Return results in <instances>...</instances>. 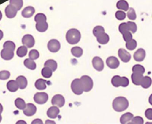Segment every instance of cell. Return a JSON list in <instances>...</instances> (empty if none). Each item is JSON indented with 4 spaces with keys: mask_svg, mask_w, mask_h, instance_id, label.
I'll use <instances>...</instances> for the list:
<instances>
[{
    "mask_svg": "<svg viewBox=\"0 0 152 124\" xmlns=\"http://www.w3.org/2000/svg\"><path fill=\"white\" fill-rule=\"evenodd\" d=\"M47 80L43 79H39L36 80L35 83V86L36 89L39 90H43L47 88L46 85Z\"/></svg>",
    "mask_w": 152,
    "mask_h": 124,
    "instance_id": "cell-25",
    "label": "cell"
},
{
    "mask_svg": "<svg viewBox=\"0 0 152 124\" xmlns=\"http://www.w3.org/2000/svg\"><path fill=\"white\" fill-rule=\"evenodd\" d=\"M105 32L104 28L102 26H97L94 27L93 30V34L94 36L97 37L102 32Z\"/></svg>",
    "mask_w": 152,
    "mask_h": 124,
    "instance_id": "cell-39",
    "label": "cell"
},
{
    "mask_svg": "<svg viewBox=\"0 0 152 124\" xmlns=\"http://www.w3.org/2000/svg\"><path fill=\"white\" fill-rule=\"evenodd\" d=\"M10 76V73L7 70L0 71V80H6L9 79Z\"/></svg>",
    "mask_w": 152,
    "mask_h": 124,
    "instance_id": "cell-45",
    "label": "cell"
},
{
    "mask_svg": "<svg viewBox=\"0 0 152 124\" xmlns=\"http://www.w3.org/2000/svg\"><path fill=\"white\" fill-rule=\"evenodd\" d=\"M96 38L98 42L102 45L107 44L109 41V36L105 32H102L100 35H98Z\"/></svg>",
    "mask_w": 152,
    "mask_h": 124,
    "instance_id": "cell-20",
    "label": "cell"
},
{
    "mask_svg": "<svg viewBox=\"0 0 152 124\" xmlns=\"http://www.w3.org/2000/svg\"><path fill=\"white\" fill-rule=\"evenodd\" d=\"M65 98L61 94H56L53 97L51 100L52 104L56 105L58 107H62L65 104Z\"/></svg>",
    "mask_w": 152,
    "mask_h": 124,
    "instance_id": "cell-10",
    "label": "cell"
},
{
    "mask_svg": "<svg viewBox=\"0 0 152 124\" xmlns=\"http://www.w3.org/2000/svg\"><path fill=\"white\" fill-rule=\"evenodd\" d=\"M118 54L121 61L124 63H128L131 59V55L130 53L124 49L121 48L119 49Z\"/></svg>",
    "mask_w": 152,
    "mask_h": 124,
    "instance_id": "cell-12",
    "label": "cell"
},
{
    "mask_svg": "<svg viewBox=\"0 0 152 124\" xmlns=\"http://www.w3.org/2000/svg\"><path fill=\"white\" fill-rule=\"evenodd\" d=\"M2 17H3V15H2L1 12L0 11V21H1V18H2Z\"/></svg>",
    "mask_w": 152,
    "mask_h": 124,
    "instance_id": "cell-54",
    "label": "cell"
},
{
    "mask_svg": "<svg viewBox=\"0 0 152 124\" xmlns=\"http://www.w3.org/2000/svg\"><path fill=\"white\" fill-rule=\"evenodd\" d=\"M15 104L17 108L20 110H24L26 107V103L23 99L21 98H18L15 100Z\"/></svg>",
    "mask_w": 152,
    "mask_h": 124,
    "instance_id": "cell-33",
    "label": "cell"
},
{
    "mask_svg": "<svg viewBox=\"0 0 152 124\" xmlns=\"http://www.w3.org/2000/svg\"><path fill=\"white\" fill-rule=\"evenodd\" d=\"M81 38V35L80 31L76 29H71L66 33V40L71 45H75L78 43L80 41Z\"/></svg>",
    "mask_w": 152,
    "mask_h": 124,
    "instance_id": "cell-2",
    "label": "cell"
},
{
    "mask_svg": "<svg viewBox=\"0 0 152 124\" xmlns=\"http://www.w3.org/2000/svg\"><path fill=\"white\" fill-rule=\"evenodd\" d=\"M145 115L146 117L149 120H152V108H148L146 110L145 112Z\"/></svg>",
    "mask_w": 152,
    "mask_h": 124,
    "instance_id": "cell-48",
    "label": "cell"
},
{
    "mask_svg": "<svg viewBox=\"0 0 152 124\" xmlns=\"http://www.w3.org/2000/svg\"><path fill=\"white\" fill-rule=\"evenodd\" d=\"M71 52L72 55L77 58L81 57L83 53V50L80 46H74L71 49Z\"/></svg>",
    "mask_w": 152,
    "mask_h": 124,
    "instance_id": "cell-27",
    "label": "cell"
},
{
    "mask_svg": "<svg viewBox=\"0 0 152 124\" xmlns=\"http://www.w3.org/2000/svg\"><path fill=\"white\" fill-rule=\"evenodd\" d=\"M19 123H20V124H26V122L24 121L23 120H20V121H18V122H17V124H19Z\"/></svg>",
    "mask_w": 152,
    "mask_h": 124,
    "instance_id": "cell-52",
    "label": "cell"
},
{
    "mask_svg": "<svg viewBox=\"0 0 152 124\" xmlns=\"http://www.w3.org/2000/svg\"><path fill=\"white\" fill-rule=\"evenodd\" d=\"M127 16L128 18L130 20L134 21L136 19L137 16L135 11L133 8L131 7L129 9V11L127 13Z\"/></svg>",
    "mask_w": 152,
    "mask_h": 124,
    "instance_id": "cell-40",
    "label": "cell"
},
{
    "mask_svg": "<svg viewBox=\"0 0 152 124\" xmlns=\"http://www.w3.org/2000/svg\"><path fill=\"white\" fill-rule=\"evenodd\" d=\"M35 12V8L34 7L28 6L25 8L24 9L22 10L21 14L24 18H30L34 15Z\"/></svg>",
    "mask_w": 152,
    "mask_h": 124,
    "instance_id": "cell-18",
    "label": "cell"
},
{
    "mask_svg": "<svg viewBox=\"0 0 152 124\" xmlns=\"http://www.w3.org/2000/svg\"><path fill=\"white\" fill-rule=\"evenodd\" d=\"M2 120V117H1V114H0V122Z\"/></svg>",
    "mask_w": 152,
    "mask_h": 124,
    "instance_id": "cell-55",
    "label": "cell"
},
{
    "mask_svg": "<svg viewBox=\"0 0 152 124\" xmlns=\"http://www.w3.org/2000/svg\"><path fill=\"white\" fill-rule=\"evenodd\" d=\"M34 100L38 104H44L48 101V94L45 92H38L34 94Z\"/></svg>",
    "mask_w": 152,
    "mask_h": 124,
    "instance_id": "cell-6",
    "label": "cell"
},
{
    "mask_svg": "<svg viewBox=\"0 0 152 124\" xmlns=\"http://www.w3.org/2000/svg\"><path fill=\"white\" fill-rule=\"evenodd\" d=\"M10 4L16 8L17 10L19 11L23 5V0H10Z\"/></svg>",
    "mask_w": 152,
    "mask_h": 124,
    "instance_id": "cell-32",
    "label": "cell"
},
{
    "mask_svg": "<svg viewBox=\"0 0 152 124\" xmlns=\"http://www.w3.org/2000/svg\"><path fill=\"white\" fill-rule=\"evenodd\" d=\"M116 7L120 10L127 11L129 9V4L125 0H120L116 4Z\"/></svg>",
    "mask_w": 152,
    "mask_h": 124,
    "instance_id": "cell-26",
    "label": "cell"
},
{
    "mask_svg": "<svg viewBox=\"0 0 152 124\" xmlns=\"http://www.w3.org/2000/svg\"><path fill=\"white\" fill-rule=\"evenodd\" d=\"M37 111L36 106L32 103L26 104V107L23 110V113L25 115L27 116H31L34 115Z\"/></svg>",
    "mask_w": 152,
    "mask_h": 124,
    "instance_id": "cell-13",
    "label": "cell"
},
{
    "mask_svg": "<svg viewBox=\"0 0 152 124\" xmlns=\"http://www.w3.org/2000/svg\"><path fill=\"white\" fill-rule=\"evenodd\" d=\"M132 119V121L131 122H129L128 124H143L144 123V120L143 118L140 116H136L135 117H133Z\"/></svg>",
    "mask_w": 152,
    "mask_h": 124,
    "instance_id": "cell-46",
    "label": "cell"
},
{
    "mask_svg": "<svg viewBox=\"0 0 152 124\" xmlns=\"http://www.w3.org/2000/svg\"><path fill=\"white\" fill-rule=\"evenodd\" d=\"M22 44L28 48H31L35 44V39L32 35H26L23 37L22 39Z\"/></svg>",
    "mask_w": 152,
    "mask_h": 124,
    "instance_id": "cell-8",
    "label": "cell"
},
{
    "mask_svg": "<svg viewBox=\"0 0 152 124\" xmlns=\"http://www.w3.org/2000/svg\"><path fill=\"white\" fill-rule=\"evenodd\" d=\"M16 81L18 83L19 88L20 89H25L27 86V80L23 76H20L18 77L16 79Z\"/></svg>",
    "mask_w": 152,
    "mask_h": 124,
    "instance_id": "cell-21",
    "label": "cell"
},
{
    "mask_svg": "<svg viewBox=\"0 0 152 124\" xmlns=\"http://www.w3.org/2000/svg\"><path fill=\"white\" fill-rule=\"evenodd\" d=\"M80 80L84 91L88 92L91 90L93 87V81L90 77L87 75H84L81 77Z\"/></svg>",
    "mask_w": 152,
    "mask_h": 124,
    "instance_id": "cell-4",
    "label": "cell"
},
{
    "mask_svg": "<svg viewBox=\"0 0 152 124\" xmlns=\"http://www.w3.org/2000/svg\"><path fill=\"white\" fill-rule=\"evenodd\" d=\"M133 72H138L140 73L143 74L145 72V69L143 66L140 65H136L133 66L132 67Z\"/></svg>",
    "mask_w": 152,
    "mask_h": 124,
    "instance_id": "cell-38",
    "label": "cell"
},
{
    "mask_svg": "<svg viewBox=\"0 0 152 124\" xmlns=\"http://www.w3.org/2000/svg\"><path fill=\"white\" fill-rule=\"evenodd\" d=\"M129 102L125 97H117L113 102V108L115 111L122 112L129 107Z\"/></svg>",
    "mask_w": 152,
    "mask_h": 124,
    "instance_id": "cell-1",
    "label": "cell"
},
{
    "mask_svg": "<svg viewBox=\"0 0 152 124\" xmlns=\"http://www.w3.org/2000/svg\"><path fill=\"white\" fill-rule=\"evenodd\" d=\"M128 28L130 32H132L133 34H135L137 30V26L135 22L132 21H128L127 22Z\"/></svg>",
    "mask_w": 152,
    "mask_h": 124,
    "instance_id": "cell-42",
    "label": "cell"
},
{
    "mask_svg": "<svg viewBox=\"0 0 152 124\" xmlns=\"http://www.w3.org/2000/svg\"><path fill=\"white\" fill-rule=\"evenodd\" d=\"M152 84V79L149 76L143 77L140 82V85L145 89L149 88Z\"/></svg>",
    "mask_w": 152,
    "mask_h": 124,
    "instance_id": "cell-23",
    "label": "cell"
},
{
    "mask_svg": "<svg viewBox=\"0 0 152 124\" xmlns=\"http://www.w3.org/2000/svg\"><path fill=\"white\" fill-rule=\"evenodd\" d=\"M45 124H50V123H53V124H56L55 122L54 121H51L49 120H48L45 122Z\"/></svg>",
    "mask_w": 152,
    "mask_h": 124,
    "instance_id": "cell-51",
    "label": "cell"
},
{
    "mask_svg": "<svg viewBox=\"0 0 152 124\" xmlns=\"http://www.w3.org/2000/svg\"><path fill=\"white\" fill-rule=\"evenodd\" d=\"M47 17L43 13H38L34 17V21L36 23L47 21Z\"/></svg>",
    "mask_w": 152,
    "mask_h": 124,
    "instance_id": "cell-36",
    "label": "cell"
},
{
    "mask_svg": "<svg viewBox=\"0 0 152 124\" xmlns=\"http://www.w3.org/2000/svg\"><path fill=\"white\" fill-rule=\"evenodd\" d=\"M36 29L39 32H45L48 30V25L47 21L36 23Z\"/></svg>",
    "mask_w": 152,
    "mask_h": 124,
    "instance_id": "cell-28",
    "label": "cell"
},
{
    "mask_svg": "<svg viewBox=\"0 0 152 124\" xmlns=\"http://www.w3.org/2000/svg\"><path fill=\"white\" fill-rule=\"evenodd\" d=\"M146 52L145 50L142 48H140L134 53L133 57H134V60L136 61L140 62L144 60Z\"/></svg>",
    "mask_w": 152,
    "mask_h": 124,
    "instance_id": "cell-15",
    "label": "cell"
},
{
    "mask_svg": "<svg viewBox=\"0 0 152 124\" xmlns=\"http://www.w3.org/2000/svg\"><path fill=\"white\" fill-rule=\"evenodd\" d=\"M115 16L118 20L123 21L126 18V14L125 12L122 11H117L115 14Z\"/></svg>",
    "mask_w": 152,
    "mask_h": 124,
    "instance_id": "cell-44",
    "label": "cell"
},
{
    "mask_svg": "<svg viewBox=\"0 0 152 124\" xmlns=\"http://www.w3.org/2000/svg\"><path fill=\"white\" fill-rule=\"evenodd\" d=\"M28 55L30 59L34 60L37 59L38 58H39L40 54L37 50L32 49L30 51Z\"/></svg>",
    "mask_w": 152,
    "mask_h": 124,
    "instance_id": "cell-41",
    "label": "cell"
},
{
    "mask_svg": "<svg viewBox=\"0 0 152 124\" xmlns=\"http://www.w3.org/2000/svg\"><path fill=\"white\" fill-rule=\"evenodd\" d=\"M17 9L11 4H9L5 8V15L8 18H13L17 15Z\"/></svg>",
    "mask_w": 152,
    "mask_h": 124,
    "instance_id": "cell-14",
    "label": "cell"
},
{
    "mask_svg": "<svg viewBox=\"0 0 152 124\" xmlns=\"http://www.w3.org/2000/svg\"><path fill=\"white\" fill-rule=\"evenodd\" d=\"M106 64L111 69H116L120 65V62L118 59L115 56H110L106 60Z\"/></svg>",
    "mask_w": 152,
    "mask_h": 124,
    "instance_id": "cell-11",
    "label": "cell"
},
{
    "mask_svg": "<svg viewBox=\"0 0 152 124\" xmlns=\"http://www.w3.org/2000/svg\"><path fill=\"white\" fill-rule=\"evenodd\" d=\"M137 46V43L135 39H131L130 41L126 42V46L129 50H133L135 49Z\"/></svg>",
    "mask_w": 152,
    "mask_h": 124,
    "instance_id": "cell-35",
    "label": "cell"
},
{
    "mask_svg": "<svg viewBox=\"0 0 152 124\" xmlns=\"http://www.w3.org/2000/svg\"><path fill=\"white\" fill-rule=\"evenodd\" d=\"M48 50L52 52H57L61 49V44L57 39H51L48 44Z\"/></svg>",
    "mask_w": 152,
    "mask_h": 124,
    "instance_id": "cell-7",
    "label": "cell"
},
{
    "mask_svg": "<svg viewBox=\"0 0 152 124\" xmlns=\"http://www.w3.org/2000/svg\"><path fill=\"white\" fill-rule=\"evenodd\" d=\"M7 86L8 90L11 92H16L19 88L18 83L16 80H9L7 83Z\"/></svg>",
    "mask_w": 152,
    "mask_h": 124,
    "instance_id": "cell-22",
    "label": "cell"
},
{
    "mask_svg": "<svg viewBox=\"0 0 152 124\" xmlns=\"http://www.w3.org/2000/svg\"><path fill=\"white\" fill-rule=\"evenodd\" d=\"M143 77V74L140 73H133L131 76L133 83L136 85H140V82Z\"/></svg>",
    "mask_w": 152,
    "mask_h": 124,
    "instance_id": "cell-19",
    "label": "cell"
},
{
    "mask_svg": "<svg viewBox=\"0 0 152 124\" xmlns=\"http://www.w3.org/2000/svg\"><path fill=\"white\" fill-rule=\"evenodd\" d=\"M60 112V110L56 106H52L48 108L47 111V115L48 117L52 119H55L58 117Z\"/></svg>",
    "mask_w": 152,
    "mask_h": 124,
    "instance_id": "cell-16",
    "label": "cell"
},
{
    "mask_svg": "<svg viewBox=\"0 0 152 124\" xmlns=\"http://www.w3.org/2000/svg\"><path fill=\"white\" fill-rule=\"evenodd\" d=\"M27 47L24 45L20 46L17 50V55L20 57H24L27 54Z\"/></svg>",
    "mask_w": 152,
    "mask_h": 124,
    "instance_id": "cell-31",
    "label": "cell"
},
{
    "mask_svg": "<svg viewBox=\"0 0 152 124\" xmlns=\"http://www.w3.org/2000/svg\"><path fill=\"white\" fill-rule=\"evenodd\" d=\"M119 31L122 34H123L125 32L129 31L127 23L126 22L121 23L119 26Z\"/></svg>",
    "mask_w": 152,
    "mask_h": 124,
    "instance_id": "cell-43",
    "label": "cell"
},
{
    "mask_svg": "<svg viewBox=\"0 0 152 124\" xmlns=\"http://www.w3.org/2000/svg\"><path fill=\"white\" fill-rule=\"evenodd\" d=\"M31 124H43V122L42 121L41 119H36L34 120L33 121L31 122Z\"/></svg>",
    "mask_w": 152,
    "mask_h": 124,
    "instance_id": "cell-49",
    "label": "cell"
},
{
    "mask_svg": "<svg viewBox=\"0 0 152 124\" xmlns=\"http://www.w3.org/2000/svg\"><path fill=\"white\" fill-rule=\"evenodd\" d=\"M3 111V107L2 105L0 103V114H1Z\"/></svg>",
    "mask_w": 152,
    "mask_h": 124,
    "instance_id": "cell-53",
    "label": "cell"
},
{
    "mask_svg": "<svg viewBox=\"0 0 152 124\" xmlns=\"http://www.w3.org/2000/svg\"><path fill=\"white\" fill-rule=\"evenodd\" d=\"M122 35L123 38L124 39V41L126 42L130 41L131 39H132V33H131L130 31L125 32V33L122 34Z\"/></svg>",
    "mask_w": 152,
    "mask_h": 124,
    "instance_id": "cell-47",
    "label": "cell"
},
{
    "mask_svg": "<svg viewBox=\"0 0 152 124\" xmlns=\"http://www.w3.org/2000/svg\"><path fill=\"white\" fill-rule=\"evenodd\" d=\"M3 37H4V33L3 31L0 30V40H1L3 39Z\"/></svg>",
    "mask_w": 152,
    "mask_h": 124,
    "instance_id": "cell-50",
    "label": "cell"
},
{
    "mask_svg": "<svg viewBox=\"0 0 152 124\" xmlns=\"http://www.w3.org/2000/svg\"><path fill=\"white\" fill-rule=\"evenodd\" d=\"M52 70L48 66H45L41 71L42 75L45 78H50L52 76Z\"/></svg>",
    "mask_w": 152,
    "mask_h": 124,
    "instance_id": "cell-34",
    "label": "cell"
},
{
    "mask_svg": "<svg viewBox=\"0 0 152 124\" xmlns=\"http://www.w3.org/2000/svg\"><path fill=\"white\" fill-rule=\"evenodd\" d=\"M45 66H48L51 69L52 71H55L58 67V64L56 61L54 60L49 59L47 60L44 64Z\"/></svg>",
    "mask_w": 152,
    "mask_h": 124,
    "instance_id": "cell-30",
    "label": "cell"
},
{
    "mask_svg": "<svg viewBox=\"0 0 152 124\" xmlns=\"http://www.w3.org/2000/svg\"><path fill=\"white\" fill-rule=\"evenodd\" d=\"M92 62L93 67L97 71H102L104 69V62L100 57L98 56L94 57Z\"/></svg>",
    "mask_w": 152,
    "mask_h": 124,
    "instance_id": "cell-9",
    "label": "cell"
},
{
    "mask_svg": "<svg viewBox=\"0 0 152 124\" xmlns=\"http://www.w3.org/2000/svg\"><path fill=\"white\" fill-rule=\"evenodd\" d=\"M133 116L134 115L131 112H126L121 116L120 119V123L122 124H125L129 123V122L132 119Z\"/></svg>",
    "mask_w": 152,
    "mask_h": 124,
    "instance_id": "cell-24",
    "label": "cell"
},
{
    "mask_svg": "<svg viewBox=\"0 0 152 124\" xmlns=\"http://www.w3.org/2000/svg\"><path fill=\"white\" fill-rule=\"evenodd\" d=\"M3 47L4 49H10L14 52L16 49V45L14 43L11 41H7L4 44Z\"/></svg>",
    "mask_w": 152,
    "mask_h": 124,
    "instance_id": "cell-37",
    "label": "cell"
},
{
    "mask_svg": "<svg viewBox=\"0 0 152 124\" xmlns=\"http://www.w3.org/2000/svg\"><path fill=\"white\" fill-rule=\"evenodd\" d=\"M111 83L113 86L115 87H118L119 86H128L129 83V79L126 77H121L118 75L114 76L112 79Z\"/></svg>",
    "mask_w": 152,
    "mask_h": 124,
    "instance_id": "cell-3",
    "label": "cell"
},
{
    "mask_svg": "<svg viewBox=\"0 0 152 124\" xmlns=\"http://www.w3.org/2000/svg\"><path fill=\"white\" fill-rule=\"evenodd\" d=\"M1 56L3 59L10 60L14 56V52L13 50L4 48L1 52Z\"/></svg>",
    "mask_w": 152,
    "mask_h": 124,
    "instance_id": "cell-17",
    "label": "cell"
},
{
    "mask_svg": "<svg viewBox=\"0 0 152 124\" xmlns=\"http://www.w3.org/2000/svg\"><path fill=\"white\" fill-rule=\"evenodd\" d=\"M24 65L27 68L32 70H35L36 69V63L33 60L30 58L25 60L24 61Z\"/></svg>",
    "mask_w": 152,
    "mask_h": 124,
    "instance_id": "cell-29",
    "label": "cell"
},
{
    "mask_svg": "<svg viewBox=\"0 0 152 124\" xmlns=\"http://www.w3.org/2000/svg\"><path fill=\"white\" fill-rule=\"evenodd\" d=\"M71 89L76 95H81L84 92L80 79H75L71 84Z\"/></svg>",
    "mask_w": 152,
    "mask_h": 124,
    "instance_id": "cell-5",
    "label": "cell"
}]
</instances>
